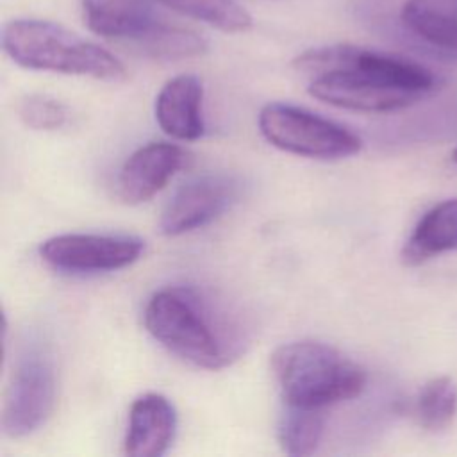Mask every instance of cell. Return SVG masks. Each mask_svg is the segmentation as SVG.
<instances>
[{"label": "cell", "mask_w": 457, "mask_h": 457, "mask_svg": "<svg viewBox=\"0 0 457 457\" xmlns=\"http://www.w3.org/2000/svg\"><path fill=\"white\" fill-rule=\"evenodd\" d=\"M293 66L309 77L314 98L361 112L402 111L439 86V79L416 61L350 43L311 48Z\"/></svg>", "instance_id": "cell-1"}, {"label": "cell", "mask_w": 457, "mask_h": 457, "mask_svg": "<svg viewBox=\"0 0 457 457\" xmlns=\"http://www.w3.org/2000/svg\"><path fill=\"white\" fill-rule=\"evenodd\" d=\"M143 321L155 341L196 368L221 370L241 352L237 328L191 286L155 291Z\"/></svg>", "instance_id": "cell-2"}, {"label": "cell", "mask_w": 457, "mask_h": 457, "mask_svg": "<svg viewBox=\"0 0 457 457\" xmlns=\"http://www.w3.org/2000/svg\"><path fill=\"white\" fill-rule=\"evenodd\" d=\"M270 364L280 396L291 407L323 411L357 398L366 387L364 368L321 341L280 345Z\"/></svg>", "instance_id": "cell-3"}, {"label": "cell", "mask_w": 457, "mask_h": 457, "mask_svg": "<svg viewBox=\"0 0 457 457\" xmlns=\"http://www.w3.org/2000/svg\"><path fill=\"white\" fill-rule=\"evenodd\" d=\"M2 46L12 62L27 70L120 82L123 62L104 46L77 32L37 18H16L2 30Z\"/></svg>", "instance_id": "cell-4"}, {"label": "cell", "mask_w": 457, "mask_h": 457, "mask_svg": "<svg viewBox=\"0 0 457 457\" xmlns=\"http://www.w3.org/2000/svg\"><path fill=\"white\" fill-rule=\"evenodd\" d=\"M86 25L96 36L159 61L200 57L207 41L171 21L154 0H82Z\"/></svg>", "instance_id": "cell-5"}, {"label": "cell", "mask_w": 457, "mask_h": 457, "mask_svg": "<svg viewBox=\"0 0 457 457\" xmlns=\"http://www.w3.org/2000/svg\"><path fill=\"white\" fill-rule=\"evenodd\" d=\"M55 362L48 346L36 339L23 343L4 395V434L20 439L41 428L55 407Z\"/></svg>", "instance_id": "cell-6"}, {"label": "cell", "mask_w": 457, "mask_h": 457, "mask_svg": "<svg viewBox=\"0 0 457 457\" xmlns=\"http://www.w3.org/2000/svg\"><path fill=\"white\" fill-rule=\"evenodd\" d=\"M259 130L273 146L309 159L336 161L362 148L361 137L345 125L284 102L261 109Z\"/></svg>", "instance_id": "cell-7"}, {"label": "cell", "mask_w": 457, "mask_h": 457, "mask_svg": "<svg viewBox=\"0 0 457 457\" xmlns=\"http://www.w3.org/2000/svg\"><path fill=\"white\" fill-rule=\"evenodd\" d=\"M145 243L121 234H59L39 246L41 259L66 273L114 271L136 262Z\"/></svg>", "instance_id": "cell-8"}, {"label": "cell", "mask_w": 457, "mask_h": 457, "mask_svg": "<svg viewBox=\"0 0 457 457\" xmlns=\"http://www.w3.org/2000/svg\"><path fill=\"white\" fill-rule=\"evenodd\" d=\"M239 182L225 173H204L184 182L166 204L159 227L175 237L202 228L221 216L237 198Z\"/></svg>", "instance_id": "cell-9"}, {"label": "cell", "mask_w": 457, "mask_h": 457, "mask_svg": "<svg viewBox=\"0 0 457 457\" xmlns=\"http://www.w3.org/2000/svg\"><path fill=\"white\" fill-rule=\"evenodd\" d=\"M187 154L175 143L154 141L139 146L123 162L116 187L123 204L137 205L155 196L184 166Z\"/></svg>", "instance_id": "cell-10"}, {"label": "cell", "mask_w": 457, "mask_h": 457, "mask_svg": "<svg viewBox=\"0 0 457 457\" xmlns=\"http://www.w3.org/2000/svg\"><path fill=\"white\" fill-rule=\"evenodd\" d=\"M175 434L173 403L164 395L145 393L130 405L123 452L130 457H161L170 450Z\"/></svg>", "instance_id": "cell-11"}, {"label": "cell", "mask_w": 457, "mask_h": 457, "mask_svg": "<svg viewBox=\"0 0 457 457\" xmlns=\"http://www.w3.org/2000/svg\"><path fill=\"white\" fill-rule=\"evenodd\" d=\"M204 86L196 75L170 79L155 98V120L164 134L179 141H195L205 130Z\"/></svg>", "instance_id": "cell-12"}, {"label": "cell", "mask_w": 457, "mask_h": 457, "mask_svg": "<svg viewBox=\"0 0 457 457\" xmlns=\"http://www.w3.org/2000/svg\"><path fill=\"white\" fill-rule=\"evenodd\" d=\"M455 248L457 198H450L439 202L420 218L400 252V261L414 268Z\"/></svg>", "instance_id": "cell-13"}, {"label": "cell", "mask_w": 457, "mask_h": 457, "mask_svg": "<svg viewBox=\"0 0 457 457\" xmlns=\"http://www.w3.org/2000/svg\"><path fill=\"white\" fill-rule=\"evenodd\" d=\"M400 20L425 45L457 55V0H405Z\"/></svg>", "instance_id": "cell-14"}, {"label": "cell", "mask_w": 457, "mask_h": 457, "mask_svg": "<svg viewBox=\"0 0 457 457\" xmlns=\"http://www.w3.org/2000/svg\"><path fill=\"white\" fill-rule=\"evenodd\" d=\"M414 420L428 432L448 428L457 416V384L452 377H434L421 386L414 400Z\"/></svg>", "instance_id": "cell-15"}, {"label": "cell", "mask_w": 457, "mask_h": 457, "mask_svg": "<svg viewBox=\"0 0 457 457\" xmlns=\"http://www.w3.org/2000/svg\"><path fill=\"white\" fill-rule=\"evenodd\" d=\"M286 407L277 428V439L282 452L295 457L314 453L325 432V418L321 411Z\"/></svg>", "instance_id": "cell-16"}, {"label": "cell", "mask_w": 457, "mask_h": 457, "mask_svg": "<svg viewBox=\"0 0 457 457\" xmlns=\"http://www.w3.org/2000/svg\"><path fill=\"white\" fill-rule=\"evenodd\" d=\"M159 4L204 21L221 32L239 34L252 29L253 20L236 0H157Z\"/></svg>", "instance_id": "cell-17"}, {"label": "cell", "mask_w": 457, "mask_h": 457, "mask_svg": "<svg viewBox=\"0 0 457 457\" xmlns=\"http://www.w3.org/2000/svg\"><path fill=\"white\" fill-rule=\"evenodd\" d=\"M21 121L32 130H57L68 118V107L48 95H29L18 107Z\"/></svg>", "instance_id": "cell-18"}, {"label": "cell", "mask_w": 457, "mask_h": 457, "mask_svg": "<svg viewBox=\"0 0 457 457\" xmlns=\"http://www.w3.org/2000/svg\"><path fill=\"white\" fill-rule=\"evenodd\" d=\"M453 161H455V164H457V148L453 150Z\"/></svg>", "instance_id": "cell-19"}]
</instances>
